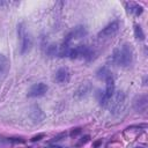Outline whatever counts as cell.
I'll return each instance as SVG.
<instances>
[{"label":"cell","instance_id":"5b68a950","mask_svg":"<svg viewBox=\"0 0 148 148\" xmlns=\"http://www.w3.org/2000/svg\"><path fill=\"white\" fill-rule=\"evenodd\" d=\"M119 30V23L117 21H113L111 22L110 24H108L106 27H104L97 35V37L99 39H106V38H110L112 36H114Z\"/></svg>","mask_w":148,"mask_h":148},{"label":"cell","instance_id":"8992f818","mask_svg":"<svg viewBox=\"0 0 148 148\" xmlns=\"http://www.w3.org/2000/svg\"><path fill=\"white\" fill-rule=\"evenodd\" d=\"M86 35H87V29H86V27H83V25H77V27H75L73 30H71V31L66 35L64 43H65V44H69L72 40H74V39H80V38L84 37Z\"/></svg>","mask_w":148,"mask_h":148},{"label":"cell","instance_id":"30bf717a","mask_svg":"<svg viewBox=\"0 0 148 148\" xmlns=\"http://www.w3.org/2000/svg\"><path fill=\"white\" fill-rule=\"evenodd\" d=\"M29 116H30V118H31V120H32L34 123H40V121L45 118L44 112L42 111V109H40L38 105H34V106L30 109Z\"/></svg>","mask_w":148,"mask_h":148},{"label":"cell","instance_id":"ffe728a7","mask_svg":"<svg viewBox=\"0 0 148 148\" xmlns=\"http://www.w3.org/2000/svg\"><path fill=\"white\" fill-rule=\"evenodd\" d=\"M79 133H81V128H74V130L71 132V135H72V136H75V135H77Z\"/></svg>","mask_w":148,"mask_h":148},{"label":"cell","instance_id":"d6986e66","mask_svg":"<svg viewBox=\"0 0 148 148\" xmlns=\"http://www.w3.org/2000/svg\"><path fill=\"white\" fill-rule=\"evenodd\" d=\"M66 134L65 133H61V134H59V135H57V136H54L53 139H52V142H54V141H59V140H61V138H64Z\"/></svg>","mask_w":148,"mask_h":148},{"label":"cell","instance_id":"e0dca14e","mask_svg":"<svg viewBox=\"0 0 148 148\" xmlns=\"http://www.w3.org/2000/svg\"><path fill=\"white\" fill-rule=\"evenodd\" d=\"M89 139H90V136H89V135H84V136H83V138H82V139L80 140V142L77 143V146H81V145H84L86 142H88V141H89Z\"/></svg>","mask_w":148,"mask_h":148},{"label":"cell","instance_id":"7402d4cb","mask_svg":"<svg viewBox=\"0 0 148 148\" xmlns=\"http://www.w3.org/2000/svg\"><path fill=\"white\" fill-rule=\"evenodd\" d=\"M50 148H62V147H59V146H52V147H50Z\"/></svg>","mask_w":148,"mask_h":148},{"label":"cell","instance_id":"5bb4252c","mask_svg":"<svg viewBox=\"0 0 148 148\" xmlns=\"http://www.w3.org/2000/svg\"><path fill=\"white\" fill-rule=\"evenodd\" d=\"M111 75V73L109 72V69L106 68V67H102V68H99L98 69V72H97V77L98 79H103V80H105L108 76H110Z\"/></svg>","mask_w":148,"mask_h":148},{"label":"cell","instance_id":"ba28073f","mask_svg":"<svg viewBox=\"0 0 148 148\" xmlns=\"http://www.w3.org/2000/svg\"><path fill=\"white\" fill-rule=\"evenodd\" d=\"M69 79H71V73H69L68 68L61 67V68H59V69L56 72L54 80H56L58 83L65 84V83H67V82L69 81Z\"/></svg>","mask_w":148,"mask_h":148},{"label":"cell","instance_id":"2e32d148","mask_svg":"<svg viewBox=\"0 0 148 148\" xmlns=\"http://www.w3.org/2000/svg\"><path fill=\"white\" fill-rule=\"evenodd\" d=\"M57 51H58V46H57V45L51 44V45H49V46H47L46 53H47L50 57H54V56H57Z\"/></svg>","mask_w":148,"mask_h":148},{"label":"cell","instance_id":"7a4b0ae2","mask_svg":"<svg viewBox=\"0 0 148 148\" xmlns=\"http://www.w3.org/2000/svg\"><path fill=\"white\" fill-rule=\"evenodd\" d=\"M17 35H18V38L21 40V53L24 54L32 46V39H31L30 35L28 34L24 23H20L17 25Z\"/></svg>","mask_w":148,"mask_h":148},{"label":"cell","instance_id":"7c38bea8","mask_svg":"<svg viewBox=\"0 0 148 148\" xmlns=\"http://www.w3.org/2000/svg\"><path fill=\"white\" fill-rule=\"evenodd\" d=\"M126 9L130 14H134V15H141L142 12H143V8L138 5V3H134V2H127L126 3Z\"/></svg>","mask_w":148,"mask_h":148},{"label":"cell","instance_id":"4fadbf2b","mask_svg":"<svg viewBox=\"0 0 148 148\" xmlns=\"http://www.w3.org/2000/svg\"><path fill=\"white\" fill-rule=\"evenodd\" d=\"M90 90H91V84H90L89 82H84V83H82V84L77 88V90L75 91V95H76L77 97H83V96L88 95V94L90 92Z\"/></svg>","mask_w":148,"mask_h":148},{"label":"cell","instance_id":"277c9868","mask_svg":"<svg viewBox=\"0 0 148 148\" xmlns=\"http://www.w3.org/2000/svg\"><path fill=\"white\" fill-rule=\"evenodd\" d=\"M105 82H106V87H105V90L101 94V98H99V104L102 106H108L111 97L113 96L114 94V80L112 77V75L108 76L105 79Z\"/></svg>","mask_w":148,"mask_h":148},{"label":"cell","instance_id":"9c48e42d","mask_svg":"<svg viewBox=\"0 0 148 148\" xmlns=\"http://www.w3.org/2000/svg\"><path fill=\"white\" fill-rule=\"evenodd\" d=\"M147 106H148V97L146 95H141L134 99L133 108L136 112H141V113L145 112L147 110Z\"/></svg>","mask_w":148,"mask_h":148},{"label":"cell","instance_id":"3957f363","mask_svg":"<svg viewBox=\"0 0 148 148\" xmlns=\"http://www.w3.org/2000/svg\"><path fill=\"white\" fill-rule=\"evenodd\" d=\"M125 94L123 91H117L113 94V96L111 97L110 102H109V106H110V111L113 114H118L124 110L125 106Z\"/></svg>","mask_w":148,"mask_h":148},{"label":"cell","instance_id":"ac0fdd59","mask_svg":"<svg viewBox=\"0 0 148 148\" xmlns=\"http://www.w3.org/2000/svg\"><path fill=\"white\" fill-rule=\"evenodd\" d=\"M42 138H44V134H38V135L32 136V138H31V141H32V142H35V141H39Z\"/></svg>","mask_w":148,"mask_h":148},{"label":"cell","instance_id":"6da1fadb","mask_svg":"<svg viewBox=\"0 0 148 148\" xmlns=\"http://www.w3.org/2000/svg\"><path fill=\"white\" fill-rule=\"evenodd\" d=\"M111 62L116 66H121V67H128L133 62V50L131 45L124 44L120 47L116 49L110 58Z\"/></svg>","mask_w":148,"mask_h":148},{"label":"cell","instance_id":"603a6c76","mask_svg":"<svg viewBox=\"0 0 148 148\" xmlns=\"http://www.w3.org/2000/svg\"><path fill=\"white\" fill-rule=\"evenodd\" d=\"M138 148H141V147H138Z\"/></svg>","mask_w":148,"mask_h":148},{"label":"cell","instance_id":"52a82bcc","mask_svg":"<svg viewBox=\"0 0 148 148\" xmlns=\"http://www.w3.org/2000/svg\"><path fill=\"white\" fill-rule=\"evenodd\" d=\"M49 90V87L43 83V82H39V83H36L34 84L29 91H28V97H40V96H44Z\"/></svg>","mask_w":148,"mask_h":148},{"label":"cell","instance_id":"9a60e30c","mask_svg":"<svg viewBox=\"0 0 148 148\" xmlns=\"http://www.w3.org/2000/svg\"><path fill=\"white\" fill-rule=\"evenodd\" d=\"M134 35H135V37H136L138 39H140V40H142V39L145 38V34H143V31H142V28H141L140 25H138V24L134 25Z\"/></svg>","mask_w":148,"mask_h":148},{"label":"cell","instance_id":"8fae6325","mask_svg":"<svg viewBox=\"0 0 148 148\" xmlns=\"http://www.w3.org/2000/svg\"><path fill=\"white\" fill-rule=\"evenodd\" d=\"M8 69H9V61L6 58V56L0 53V79H2L7 74Z\"/></svg>","mask_w":148,"mask_h":148},{"label":"cell","instance_id":"44dd1931","mask_svg":"<svg viewBox=\"0 0 148 148\" xmlns=\"http://www.w3.org/2000/svg\"><path fill=\"white\" fill-rule=\"evenodd\" d=\"M101 142H102V141H97V142H96V143H95V147H97V146H98V145H99V143H101Z\"/></svg>","mask_w":148,"mask_h":148}]
</instances>
